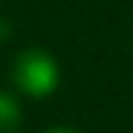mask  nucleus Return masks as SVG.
<instances>
[{
	"instance_id": "obj_1",
	"label": "nucleus",
	"mask_w": 133,
	"mask_h": 133,
	"mask_svg": "<svg viewBox=\"0 0 133 133\" xmlns=\"http://www.w3.org/2000/svg\"><path fill=\"white\" fill-rule=\"evenodd\" d=\"M11 82L27 98H49L60 87V63L46 49L27 46L11 63Z\"/></svg>"
},
{
	"instance_id": "obj_4",
	"label": "nucleus",
	"mask_w": 133,
	"mask_h": 133,
	"mask_svg": "<svg viewBox=\"0 0 133 133\" xmlns=\"http://www.w3.org/2000/svg\"><path fill=\"white\" fill-rule=\"evenodd\" d=\"M11 33V27H8V22L5 19H0V38H5V35Z\"/></svg>"
},
{
	"instance_id": "obj_2",
	"label": "nucleus",
	"mask_w": 133,
	"mask_h": 133,
	"mask_svg": "<svg viewBox=\"0 0 133 133\" xmlns=\"http://www.w3.org/2000/svg\"><path fill=\"white\" fill-rule=\"evenodd\" d=\"M22 103L16 101V95L0 90V133H19L22 130Z\"/></svg>"
},
{
	"instance_id": "obj_3",
	"label": "nucleus",
	"mask_w": 133,
	"mask_h": 133,
	"mask_svg": "<svg viewBox=\"0 0 133 133\" xmlns=\"http://www.w3.org/2000/svg\"><path fill=\"white\" fill-rule=\"evenodd\" d=\"M41 133H84V130L68 128V125H54V128H46V130H41Z\"/></svg>"
}]
</instances>
